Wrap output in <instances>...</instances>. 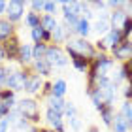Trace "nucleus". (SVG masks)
<instances>
[{"label": "nucleus", "instance_id": "nucleus-1", "mask_svg": "<svg viewBox=\"0 0 132 132\" xmlns=\"http://www.w3.org/2000/svg\"><path fill=\"white\" fill-rule=\"evenodd\" d=\"M15 110L19 111V115L23 119H27L32 127H38L40 125V108H38V100L28 96V98H23L15 104Z\"/></svg>", "mask_w": 132, "mask_h": 132}, {"label": "nucleus", "instance_id": "nucleus-2", "mask_svg": "<svg viewBox=\"0 0 132 132\" xmlns=\"http://www.w3.org/2000/svg\"><path fill=\"white\" fill-rule=\"evenodd\" d=\"M64 49H72L74 53H77L79 57L87 59V61H93V59L98 55L93 42L91 40H83V38H72V40H68L64 44Z\"/></svg>", "mask_w": 132, "mask_h": 132}, {"label": "nucleus", "instance_id": "nucleus-3", "mask_svg": "<svg viewBox=\"0 0 132 132\" xmlns=\"http://www.w3.org/2000/svg\"><path fill=\"white\" fill-rule=\"evenodd\" d=\"M30 72H32L30 66H28V68H19V70H10L4 89H10V91H13V93L25 91V83H27V77L30 76Z\"/></svg>", "mask_w": 132, "mask_h": 132}, {"label": "nucleus", "instance_id": "nucleus-4", "mask_svg": "<svg viewBox=\"0 0 132 132\" xmlns=\"http://www.w3.org/2000/svg\"><path fill=\"white\" fill-rule=\"evenodd\" d=\"M44 59L51 64V68H64V66H68V55H66L62 45L49 44L47 49H45V57Z\"/></svg>", "mask_w": 132, "mask_h": 132}, {"label": "nucleus", "instance_id": "nucleus-5", "mask_svg": "<svg viewBox=\"0 0 132 132\" xmlns=\"http://www.w3.org/2000/svg\"><path fill=\"white\" fill-rule=\"evenodd\" d=\"M25 8H27V2L25 0H10L8 6H6V21H10L11 25L19 23L23 17H25Z\"/></svg>", "mask_w": 132, "mask_h": 132}, {"label": "nucleus", "instance_id": "nucleus-6", "mask_svg": "<svg viewBox=\"0 0 132 132\" xmlns=\"http://www.w3.org/2000/svg\"><path fill=\"white\" fill-rule=\"evenodd\" d=\"M110 55H111V59L115 62H121V64L123 62H128L132 59V38L123 40L117 47H113V49L110 51Z\"/></svg>", "mask_w": 132, "mask_h": 132}, {"label": "nucleus", "instance_id": "nucleus-7", "mask_svg": "<svg viewBox=\"0 0 132 132\" xmlns=\"http://www.w3.org/2000/svg\"><path fill=\"white\" fill-rule=\"evenodd\" d=\"M74 34H76V32L72 30V28H68V27L64 25V23H62V25L59 23L57 28L51 32V44H55V45L66 44L68 40H72V36H74Z\"/></svg>", "mask_w": 132, "mask_h": 132}, {"label": "nucleus", "instance_id": "nucleus-8", "mask_svg": "<svg viewBox=\"0 0 132 132\" xmlns=\"http://www.w3.org/2000/svg\"><path fill=\"white\" fill-rule=\"evenodd\" d=\"M45 123L49 125V128L55 130V132H66L64 117H62V113H59V111L45 110Z\"/></svg>", "mask_w": 132, "mask_h": 132}, {"label": "nucleus", "instance_id": "nucleus-9", "mask_svg": "<svg viewBox=\"0 0 132 132\" xmlns=\"http://www.w3.org/2000/svg\"><path fill=\"white\" fill-rule=\"evenodd\" d=\"M44 77L34 74V72H30V76L27 77V83H25V93L30 94V96H40V91L42 87H44Z\"/></svg>", "mask_w": 132, "mask_h": 132}, {"label": "nucleus", "instance_id": "nucleus-10", "mask_svg": "<svg viewBox=\"0 0 132 132\" xmlns=\"http://www.w3.org/2000/svg\"><path fill=\"white\" fill-rule=\"evenodd\" d=\"M4 53H6V62H17V55H19V47H21V42L19 38H17V34L13 36V38L6 40L4 42Z\"/></svg>", "mask_w": 132, "mask_h": 132}, {"label": "nucleus", "instance_id": "nucleus-11", "mask_svg": "<svg viewBox=\"0 0 132 132\" xmlns=\"http://www.w3.org/2000/svg\"><path fill=\"white\" fill-rule=\"evenodd\" d=\"M100 40L104 42L106 49H108V51H111L113 47H117V45L121 44L123 40H127V38H125V36H123L121 28H113V27H111V28H110V32H108L106 36H102Z\"/></svg>", "mask_w": 132, "mask_h": 132}, {"label": "nucleus", "instance_id": "nucleus-12", "mask_svg": "<svg viewBox=\"0 0 132 132\" xmlns=\"http://www.w3.org/2000/svg\"><path fill=\"white\" fill-rule=\"evenodd\" d=\"M110 28H111V25H110V13H100L98 15V19L91 25V32H94V34H98L100 38L102 36H106L108 32H110Z\"/></svg>", "mask_w": 132, "mask_h": 132}, {"label": "nucleus", "instance_id": "nucleus-13", "mask_svg": "<svg viewBox=\"0 0 132 132\" xmlns=\"http://www.w3.org/2000/svg\"><path fill=\"white\" fill-rule=\"evenodd\" d=\"M64 51H66V55H68L70 62H72V66H74V68H76L77 72H81V74H87L89 68H91V61H87V59L79 57L77 53H74L72 49H64Z\"/></svg>", "mask_w": 132, "mask_h": 132}, {"label": "nucleus", "instance_id": "nucleus-14", "mask_svg": "<svg viewBox=\"0 0 132 132\" xmlns=\"http://www.w3.org/2000/svg\"><path fill=\"white\" fill-rule=\"evenodd\" d=\"M17 62L21 64V68H28L34 59H32V45L30 44H21L19 47V55H17Z\"/></svg>", "mask_w": 132, "mask_h": 132}, {"label": "nucleus", "instance_id": "nucleus-15", "mask_svg": "<svg viewBox=\"0 0 132 132\" xmlns=\"http://www.w3.org/2000/svg\"><path fill=\"white\" fill-rule=\"evenodd\" d=\"M30 68H32V72L34 74H38V76H42L45 79V77H49L51 74H53V68H51V64L45 61V59H40V61H34L32 64H30Z\"/></svg>", "mask_w": 132, "mask_h": 132}, {"label": "nucleus", "instance_id": "nucleus-16", "mask_svg": "<svg viewBox=\"0 0 132 132\" xmlns=\"http://www.w3.org/2000/svg\"><path fill=\"white\" fill-rule=\"evenodd\" d=\"M111 130H113V132H130V130H132V123L127 121L121 113H115L113 123H111Z\"/></svg>", "mask_w": 132, "mask_h": 132}, {"label": "nucleus", "instance_id": "nucleus-17", "mask_svg": "<svg viewBox=\"0 0 132 132\" xmlns=\"http://www.w3.org/2000/svg\"><path fill=\"white\" fill-rule=\"evenodd\" d=\"M13 36H15V25L0 17V44H4L6 40L13 38Z\"/></svg>", "mask_w": 132, "mask_h": 132}, {"label": "nucleus", "instance_id": "nucleus-18", "mask_svg": "<svg viewBox=\"0 0 132 132\" xmlns=\"http://www.w3.org/2000/svg\"><path fill=\"white\" fill-rule=\"evenodd\" d=\"M98 113H100V119H102V123H104L108 128H111L113 117H115V108H113V104H106V106L102 108V110H100Z\"/></svg>", "mask_w": 132, "mask_h": 132}, {"label": "nucleus", "instance_id": "nucleus-19", "mask_svg": "<svg viewBox=\"0 0 132 132\" xmlns=\"http://www.w3.org/2000/svg\"><path fill=\"white\" fill-rule=\"evenodd\" d=\"M127 17H128V13L125 10H113V11H110V25L113 28H121Z\"/></svg>", "mask_w": 132, "mask_h": 132}, {"label": "nucleus", "instance_id": "nucleus-20", "mask_svg": "<svg viewBox=\"0 0 132 132\" xmlns=\"http://www.w3.org/2000/svg\"><path fill=\"white\" fill-rule=\"evenodd\" d=\"M76 32V38H83V40H89V36H91V23H89L87 19H79V23H77V27L74 28Z\"/></svg>", "mask_w": 132, "mask_h": 132}, {"label": "nucleus", "instance_id": "nucleus-21", "mask_svg": "<svg viewBox=\"0 0 132 132\" xmlns=\"http://www.w3.org/2000/svg\"><path fill=\"white\" fill-rule=\"evenodd\" d=\"M57 25H59V21H57L55 15H44V13H42V17H40V28H42V30L53 32L57 28Z\"/></svg>", "mask_w": 132, "mask_h": 132}, {"label": "nucleus", "instance_id": "nucleus-22", "mask_svg": "<svg viewBox=\"0 0 132 132\" xmlns=\"http://www.w3.org/2000/svg\"><path fill=\"white\" fill-rule=\"evenodd\" d=\"M66 91H68V85H66V81H64V79H57V81H53L51 96H55V98H64Z\"/></svg>", "mask_w": 132, "mask_h": 132}, {"label": "nucleus", "instance_id": "nucleus-23", "mask_svg": "<svg viewBox=\"0 0 132 132\" xmlns=\"http://www.w3.org/2000/svg\"><path fill=\"white\" fill-rule=\"evenodd\" d=\"M45 104H47V110H53V111H59V113H62L66 100H64V98H55V96H47Z\"/></svg>", "mask_w": 132, "mask_h": 132}, {"label": "nucleus", "instance_id": "nucleus-24", "mask_svg": "<svg viewBox=\"0 0 132 132\" xmlns=\"http://www.w3.org/2000/svg\"><path fill=\"white\" fill-rule=\"evenodd\" d=\"M40 17H42V15L34 13V11H28V13H25V23H27V27L30 28V30L40 27Z\"/></svg>", "mask_w": 132, "mask_h": 132}, {"label": "nucleus", "instance_id": "nucleus-25", "mask_svg": "<svg viewBox=\"0 0 132 132\" xmlns=\"http://www.w3.org/2000/svg\"><path fill=\"white\" fill-rule=\"evenodd\" d=\"M45 49H47V44H34L32 45V59L34 61L44 59L45 57Z\"/></svg>", "mask_w": 132, "mask_h": 132}, {"label": "nucleus", "instance_id": "nucleus-26", "mask_svg": "<svg viewBox=\"0 0 132 132\" xmlns=\"http://www.w3.org/2000/svg\"><path fill=\"white\" fill-rule=\"evenodd\" d=\"M57 8H59V2H55V0H47V2H44V15H55Z\"/></svg>", "mask_w": 132, "mask_h": 132}, {"label": "nucleus", "instance_id": "nucleus-27", "mask_svg": "<svg viewBox=\"0 0 132 132\" xmlns=\"http://www.w3.org/2000/svg\"><path fill=\"white\" fill-rule=\"evenodd\" d=\"M74 115H77V108L72 104V102H66L64 110H62V117L64 119H70V117H74Z\"/></svg>", "mask_w": 132, "mask_h": 132}, {"label": "nucleus", "instance_id": "nucleus-28", "mask_svg": "<svg viewBox=\"0 0 132 132\" xmlns=\"http://www.w3.org/2000/svg\"><path fill=\"white\" fill-rule=\"evenodd\" d=\"M121 32H123V36H125V38H130V36H132V17L128 15L127 17V19H125V23H123V27H121Z\"/></svg>", "mask_w": 132, "mask_h": 132}, {"label": "nucleus", "instance_id": "nucleus-29", "mask_svg": "<svg viewBox=\"0 0 132 132\" xmlns=\"http://www.w3.org/2000/svg\"><path fill=\"white\" fill-rule=\"evenodd\" d=\"M66 121H68L70 128L74 130V132H79V130H81V127H83V123H81V117H79V115H74V117L66 119Z\"/></svg>", "mask_w": 132, "mask_h": 132}, {"label": "nucleus", "instance_id": "nucleus-30", "mask_svg": "<svg viewBox=\"0 0 132 132\" xmlns=\"http://www.w3.org/2000/svg\"><path fill=\"white\" fill-rule=\"evenodd\" d=\"M10 70H11V68H8L6 64H0V89H4L6 79H8V74H10Z\"/></svg>", "mask_w": 132, "mask_h": 132}, {"label": "nucleus", "instance_id": "nucleus-31", "mask_svg": "<svg viewBox=\"0 0 132 132\" xmlns=\"http://www.w3.org/2000/svg\"><path fill=\"white\" fill-rule=\"evenodd\" d=\"M42 36H44V30H42L40 27H38V28H32V30H30V38H32L34 44H44V42H42Z\"/></svg>", "mask_w": 132, "mask_h": 132}, {"label": "nucleus", "instance_id": "nucleus-32", "mask_svg": "<svg viewBox=\"0 0 132 132\" xmlns=\"http://www.w3.org/2000/svg\"><path fill=\"white\" fill-rule=\"evenodd\" d=\"M44 2L45 0H32V2L28 4L30 6V11H34V13L40 15V11H44Z\"/></svg>", "mask_w": 132, "mask_h": 132}, {"label": "nucleus", "instance_id": "nucleus-33", "mask_svg": "<svg viewBox=\"0 0 132 132\" xmlns=\"http://www.w3.org/2000/svg\"><path fill=\"white\" fill-rule=\"evenodd\" d=\"M51 89H53V81L49 79H45L44 81V87H42V91H40V96H51Z\"/></svg>", "mask_w": 132, "mask_h": 132}, {"label": "nucleus", "instance_id": "nucleus-34", "mask_svg": "<svg viewBox=\"0 0 132 132\" xmlns=\"http://www.w3.org/2000/svg\"><path fill=\"white\" fill-rule=\"evenodd\" d=\"M89 6H91V10H98V13H100V11L104 13V10H106V0H93V2H89Z\"/></svg>", "mask_w": 132, "mask_h": 132}, {"label": "nucleus", "instance_id": "nucleus-35", "mask_svg": "<svg viewBox=\"0 0 132 132\" xmlns=\"http://www.w3.org/2000/svg\"><path fill=\"white\" fill-rule=\"evenodd\" d=\"M10 127H11V123L8 119H2V121H0V132H10Z\"/></svg>", "mask_w": 132, "mask_h": 132}, {"label": "nucleus", "instance_id": "nucleus-36", "mask_svg": "<svg viewBox=\"0 0 132 132\" xmlns=\"http://www.w3.org/2000/svg\"><path fill=\"white\" fill-rule=\"evenodd\" d=\"M123 96H125V100H132V89L128 85L123 89Z\"/></svg>", "mask_w": 132, "mask_h": 132}, {"label": "nucleus", "instance_id": "nucleus-37", "mask_svg": "<svg viewBox=\"0 0 132 132\" xmlns=\"http://www.w3.org/2000/svg\"><path fill=\"white\" fill-rule=\"evenodd\" d=\"M6 62V53H4V45L0 44V64Z\"/></svg>", "mask_w": 132, "mask_h": 132}, {"label": "nucleus", "instance_id": "nucleus-38", "mask_svg": "<svg viewBox=\"0 0 132 132\" xmlns=\"http://www.w3.org/2000/svg\"><path fill=\"white\" fill-rule=\"evenodd\" d=\"M6 6H8V2H6V0H0V15L6 13Z\"/></svg>", "mask_w": 132, "mask_h": 132}, {"label": "nucleus", "instance_id": "nucleus-39", "mask_svg": "<svg viewBox=\"0 0 132 132\" xmlns=\"http://www.w3.org/2000/svg\"><path fill=\"white\" fill-rule=\"evenodd\" d=\"M125 64H127V70H128V76L132 77V59H130V61H128V62H125ZM130 77H128V79H130Z\"/></svg>", "mask_w": 132, "mask_h": 132}, {"label": "nucleus", "instance_id": "nucleus-40", "mask_svg": "<svg viewBox=\"0 0 132 132\" xmlns=\"http://www.w3.org/2000/svg\"><path fill=\"white\" fill-rule=\"evenodd\" d=\"M87 132H100V130H98V127H94V125H93V127L87 128Z\"/></svg>", "mask_w": 132, "mask_h": 132}, {"label": "nucleus", "instance_id": "nucleus-41", "mask_svg": "<svg viewBox=\"0 0 132 132\" xmlns=\"http://www.w3.org/2000/svg\"><path fill=\"white\" fill-rule=\"evenodd\" d=\"M38 132H55V130H51L49 127H47V128H40V127H38Z\"/></svg>", "mask_w": 132, "mask_h": 132}, {"label": "nucleus", "instance_id": "nucleus-42", "mask_svg": "<svg viewBox=\"0 0 132 132\" xmlns=\"http://www.w3.org/2000/svg\"><path fill=\"white\" fill-rule=\"evenodd\" d=\"M25 132H38V127H30L28 130H25Z\"/></svg>", "mask_w": 132, "mask_h": 132}, {"label": "nucleus", "instance_id": "nucleus-43", "mask_svg": "<svg viewBox=\"0 0 132 132\" xmlns=\"http://www.w3.org/2000/svg\"><path fill=\"white\" fill-rule=\"evenodd\" d=\"M128 87L132 89V77H130V79H128Z\"/></svg>", "mask_w": 132, "mask_h": 132}, {"label": "nucleus", "instance_id": "nucleus-44", "mask_svg": "<svg viewBox=\"0 0 132 132\" xmlns=\"http://www.w3.org/2000/svg\"><path fill=\"white\" fill-rule=\"evenodd\" d=\"M128 15H130V17H132V8H130V11H128Z\"/></svg>", "mask_w": 132, "mask_h": 132}, {"label": "nucleus", "instance_id": "nucleus-45", "mask_svg": "<svg viewBox=\"0 0 132 132\" xmlns=\"http://www.w3.org/2000/svg\"><path fill=\"white\" fill-rule=\"evenodd\" d=\"M130 106H132V100H130Z\"/></svg>", "mask_w": 132, "mask_h": 132}, {"label": "nucleus", "instance_id": "nucleus-46", "mask_svg": "<svg viewBox=\"0 0 132 132\" xmlns=\"http://www.w3.org/2000/svg\"><path fill=\"white\" fill-rule=\"evenodd\" d=\"M130 132H132V130H130Z\"/></svg>", "mask_w": 132, "mask_h": 132}]
</instances>
